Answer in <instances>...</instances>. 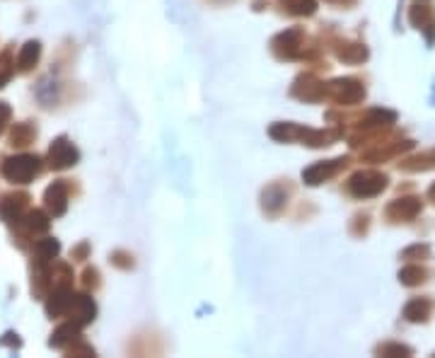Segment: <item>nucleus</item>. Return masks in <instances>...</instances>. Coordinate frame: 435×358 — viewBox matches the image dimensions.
<instances>
[{
	"label": "nucleus",
	"mask_w": 435,
	"mask_h": 358,
	"mask_svg": "<svg viewBox=\"0 0 435 358\" xmlns=\"http://www.w3.org/2000/svg\"><path fill=\"white\" fill-rule=\"evenodd\" d=\"M61 252V242L56 237H44V240H36L34 245V254H32V264H51L53 259Z\"/></svg>",
	"instance_id": "2eb2a0df"
},
{
	"label": "nucleus",
	"mask_w": 435,
	"mask_h": 358,
	"mask_svg": "<svg viewBox=\"0 0 435 358\" xmlns=\"http://www.w3.org/2000/svg\"><path fill=\"white\" fill-rule=\"evenodd\" d=\"M78 160H80V150L75 148V145L70 143L65 135H58V138L48 145L46 165L51 167V170H56V172L68 170V167L78 165Z\"/></svg>",
	"instance_id": "f03ea898"
},
{
	"label": "nucleus",
	"mask_w": 435,
	"mask_h": 358,
	"mask_svg": "<svg viewBox=\"0 0 435 358\" xmlns=\"http://www.w3.org/2000/svg\"><path fill=\"white\" fill-rule=\"evenodd\" d=\"M95 314H97L95 300H92L90 296H85V293H75L73 303H70L68 312H65V317L73 319V322L80 324V327H85V324H90L92 319H95Z\"/></svg>",
	"instance_id": "6e6552de"
},
{
	"label": "nucleus",
	"mask_w": 435,
	"mask_h": 358,
	"mask_svg": "<svg viewBox=\"0 0 435 358\" xmlns=\"http://www.w3.org/2000/svg\"><path fill=\"white\" fill-rule=\"evenodd\" d=\"M65 354L68 356H95V349H92V346H87V344H83V341H75L73 346H68V349H65Z\"/></svg>",
	"instance_id": "cd10ccee"
},
{
	"label": "nucleus",
	"mask_w": 435,
	"mask_h": 358,
	"mask_svg": "<svg viewBox=\"0 0 435 358\" xmlns=\"http://www.w3.org/2000/svg\"><path fill=\"white\" fill-rule=\"evenodd\" d=\"M428 254H431V247L428 245H413V247H409V249H404V254H401V257L404 259H411V257H428Z\"/></svg>",
	"instance_id": "7c9ffc66"
},
{
	"label": "nucleus",
	"mask_w": 435,
	"mask_h": 358,
	"mask_svg": "<svg viewBox=\"0 0 435 358\" xmlns=\"http://www.w3.org/2000/svg\"><path fill=\"white\" fill-rule=\"evenodd\" d=\"M286 204V194H283V189L279 184H274V187H269L264 192V208L269 211V213H279V208Z\"/></svg>",
	"instance_id": "aec40b11"
},
{
	"label": "nucleus",
	"mask_w": 435,
	"mask_h": 358,
	"mask_svg": "<svg viewBox=\"0 0 435 358\" xmlns=\"http://www.w3.org/2000/svg\"><path fill=\"white\" fill-rule=\"evenodd\" d=\"M36 135H39V131H36V126L32 121H20V124H13V128H10V145L18 150H25L29 148L32 143L36 140Z\"/></svg>",
	"instance_id": "9b49d317"
},
{
	"label": "nucleus",
	"mask_w": 435,
	"mask_h": 358,
	"mask_svg": "<svg viewBox=\"0 0 435 358\" xmlns=\"http://www.w3.org/2000/svg\"><path fill=\"white\" fill-rule=\"evenodd\" d=\"M297 133H300V128L293 126V124H276V126L271 128V135H274L276 140H290V138H297Z\"/></svg>",
	"instance_id": "b1692460"
},
{
	"label": "nucleus",
	"mask_w": 435,
	"mask_h": 358,
	"mask_svg": "<svg viewBox=\"0 0 435 358\" xmlns=\"http://www.w3.org/2000/svg\"><path fill=\"white\" fill-rule=\"evenodd\" d=\"M380 354H382V356H389V354H406V356H409L411 349H409V346L392 344V346H382V349H380Z\"/></svg>",
	"instance_id": "2f4dec72"
},
{
	"label": "nucleus",
	"mask_w": 435,
	"mask_h": 358,
	"mask_svg": "<svg viewBox=\"0 0 435 358\" xmlns=\"http://www.w3.org/2000/svg\"><path fill=\"white\" fill-rule=\"evenodd\" d=\"M87 257H90V242H80L78 247L70 249V259L73 262H85Z\"/></svg>",
	"instance_id": "c756f323"
},
{
	"label": "nucleus",
	"mask_w": 435,
	"mask_h": 358,
	"mask_svg": "<svg viewBox=\"0 0 435 358\" xmlns=\"http://www.w3.org/2000/svg\"><path fill=\"white\" fill-rule=\"evenodd\" d=\"M399 279H401V284H406V286L423 284V281H426V269H421V267H406V269L399 274Z\"/></svg>",
	"instance_id": "5701e85b"
},
{
	"label": "nucleus",
	"mask_w": 435,
	"mask_h": 358,
	"mask_svg": "<svg viewBox=\"0 0 435 358\" xmlns=\"http://www.w3.org/2000/svg\"><path fill=\"white\" fill-rule=\"evenodd\" d=\"M78 339H80V324H75L73 319H68V322H63L61 327L53 329L48 344H51L53 349H63L65 351L68 346H73Z\"/></svg>",
	"instance_id": "f8f14e48"
},
{
	"label": "nucleus",
	"mask_w": 435,
	"mask_h": 358,
	"mask_svg": "<svg viewBox=\"0 0 435 358\" xmlns=\"http://www.w3.org/2000/svg\"><path fill=\"white\" fill-rule=\"evenodd\" d=\"M51 218L53 216L48 213V211L44 208H32L27 211L25 216H22V220L15 227L20 230L18 235V245H22V240H32V237H41L48 232V227H51Z\"/></svg>",
	"instance_id": "7ed1b4c3"
},
{
	"label": "nucleus",
	"mask_w": 435,
	"mask_h": 358,
	"mask_svg": "<svg viewBox=\"0 0 435 358\" xmlns=\"http://www.w3.org/2000/svg\"><path fill=\"white\" fill-rule=\"evenodd\" d=\"M29 194L25 192H13V194H0V220H5L8 225H18L22 216L29 208Z\"/></svg>",
	"instance_id": "39448f33"
},
{
	"label": "nucleus",
	"mask_w": 435,
	"mask_h": 358,
	"mask_svg": "<svg viewBox=\"0 0 435 358\" xmlns=\"http://www.w3.org/2000/svg\"><path fill=\"white\" fill-rule=\"evenodd\" d=\"M329 95L334 97V102H339V105H356V102H361L363 97H366V88H363L358 80L346 78V80L331 83Z\"/></svg>",
	"instance_id": "0eeeda50"
},
{
	"label": "nucleus",
	"mask_w": 435,
	"mask_h": 358,
	"mask_svg": "<svg viewBox=\"0 0 435 358\" xmlns=\"http://www.w3.org/2000/svg\"><path fill=\"white\" fill-rule=\"evenodd\" d=\"M68 201H70V184L68 179H56L51 187H46L44 192V208L53 216V218H61V216L68 211Z\"/></svg>",
	"instance_id": "423d86ee"
},
{
	"label": "nucleus",
	"mask_w": 435,
	"mask_h": 358,
	"mask_svg": "<svg viewBox=\"0 0 435 358\" xmlns=\"http://www.w3.org/2000/svg\"><path fill=\"white\" fill-rule=\"evenodd\" d=\"M384 187H387V177L380 175V172H373V170L358 172V175H353L351 182H348V192L358 199L377 197Z\"/></svg>",
	"instance_id": "20e7f679"
},
{
	"label": "nucleus",
	"mask_w": 435,
	"mask_h": 358,
	"mask_svg": "<svg viewBox=\"0 0 435 358\" xmlns=\"http://www.w3.org/2000/svg\"><path fill=\"white\" fill-rule=\"evenodd\" d=\"M112 264L119 269H130L133 267V257L128 252H123V249H116V252H112Z\"/></svg>",
	"instance_id": "393cba45"
},
{
	"label": "nucleus",
	"mask_w": 435,
	"mask_h": 358,
	"mask_svg": "<svg viewBox=\"0 0 435 358\" xmlns=\"http://www.w3.org/2000/svg\"><path fill=\"white\" fill-rule=\"evenodd\" d=\"M39 58H41V44L39 41H27L18 53V70L20 73H29L39 63Z\"/></svg>",
	"instance_id": "dca6fc26"
},
{
	"label": "nucleus",
	"mask_w": 435,
	"mask_h": 358,
	"mask_svg": "<svg viewBox=\"0 0 435 358\" xmlns=\"http://www.w3.org/2000/svg\"><path fill=\"white\" fill-rule=\"evenodd\" d=\"M10 121H13V107H10L8 102H0V135L5 133Z\"/></svg>",
	"instance_id": "c85d7f7f"
},
{
	"label": "nucleus",
	"mask_w": 435,
	"mask_h": 358,
	"mask_svg": "<svg viewBox=\"0 0 435 358\" xmlns=\"http://www.w3.org/2000/svg\"><path fill=\"white\" fill-rule=\"evenodd\" d=\"M329 3H353V0H329Z\"/></svg>",
	"instance_id": "473e14b6"
},
{
	"label": "nucleus",
	"mask_w": 435,
	"mask_h": 358,
	"mask_svg": "<svg viewBox=\"0 0 435 358\" xmlns=\"http://www.w3.org/2000/svg\"><path fill=\"white\" fill-rule=\"evenodd\" d=\"M428 197H431V199H433V201H435V187L431 189V192H428Z\"/></svg>",
	"instance_id": "72a5a7b5"
},
{
	"label": "nucleus",
	"mask_w": 435,
	"mask_h": 358,
	"mask_svg": "<svg viewBox=\"0 0 435 358\" xmlns=\"http://www.w3.org/2000/svg\"><path fill=\"white\" fill-rule=\"evenodd\" d=\"M44 172V160L36 153H20L5 157L0 165V175L10 184H29Z\"/></svg>",
	"instance_id": "f257e3e1"
},
{
	"label": "nucleus",
	"mask_w": 435,
	"mask_h": 358,
	"mask_svg": "<svg viewBox=\"0 0 435 358\" xmlns=\"http://www.w3.org/2000/svg\"><path fill=\"white\" fill-rule=\"evenodd\" d=\"M73 286H58V289H51V293L46 296V314L51 319L65 317L70 303H73Z\"/></svg>",
	"instance_id": "1a4fd4ad"
},
{
	"label": "nucleus",
	"mask_w": 435,
	"mask_h": 358,
	"mask_svg": "<svg viewBox=\"0 0 435 358\" xmlns=\"http://www.w3.org/2000/svg\"><path fill=\"white\" fill-rule=\"evenodd\" d=\"M428 312H431V303H428L426 298H416V300H411L409 305H406L404 317L409 319V322H426Z\"/></svg>",
	"instance_id": "a211bd4d"
},
{
	"label": "nucleus",
	"mask_w": 435,
	"mask_h": 358,
	"mask_svg": "<svg viewBox=\"0 0 435 358\" xmlns=\"http://www.w3.org/2000/svg\"><path fill=\"white\" fill-rule=\"evenodd\" d=\"M290 8L295 15H312L314 10H317V3H314V0H295Z\"/></svg>",
	"instance_id": "bb28decb"
},
{
	"label": "nucleus",
	"mask_w": 435,
	"mask_h": 358,
	"mask_svg": "<svg viewBox=\"0 0 435 358\" xmlns=\"http://www.w3.org/2000/svg\"><path fill=\"white\" fill-rule=\"evenodd\" d=\"M421 211V204L416 199H399V201L387 206V218L389 220H409Z\"/></svg>",
	"instance_id": "f3484780"
},
{
	"label": "nucleus",
	"mask_w": 435,
	"mask_h": 358,
	"mask_svg": "<svg viewBox=\"0 0 435 358\" xmlns=\"http://www.w3.org/2000/svg\"><path fill=\"white\" fill-rule=\"evenodd\" d=\"M399 167H401V170H409V172L435 167V150H428V153H423V155H416V157H411V160L399 162Z\"/></svg>",
	"instance_id": "6ab92c4d"
},
{
	"label": "nucleus",
	"mask_w": 435,
	"mask_h": 358,
	"mask_svg": "<svg viewBox=\"0 0 435 358\" xmlns=\"http://www.w3.org/2000/svg\"><path fill=\"white\" fill-rule=\"evenodd\" d=\"M344 167H346L344 157H339V160H329V162H317V165H312L309 170L302 172V179L307 184H312V187H317V184L326 182V179L336 177L339 175V170H344Z\"/></svg>",
	"instance_id": "9d476101"
},
{
	"label": "nucleus",
	"mask_w": 435,
	"mask_h": 358,
	"mask_svg": "<svg viewBox=\"0 0 435 358\" xmlns=\"http://www.w3.org/2000/svg\"><path fill=\"white\" fill-rule=\"evenodd\" d=\"M293 95L300 97V100H307V102H317L326 95V88L322 83H317L312 75H304V78L297 80L295 88H293Z\"/></svg>",
	"instance_id": "4468645a"
},
{
	"label": "nucleus",
	"mask_w": 435,
	"mask_h": 358,
	"mask_svg": "<svg viewBox=\"0 0 435 358\" xmlns=\"http://www.w3.org/2000/svg\"><path fill=\"white\" fill-rule=\"evenodd\" d=\"M368 56V48L361 44H346L344 48H339V58L346 63H361L366 61Z\"/></svg>",
	"instance_id": "4be33fe9"
},
{
	"label": "nucleus",
	"mask_w": 435,
	"mask_h": 358,
	"mask_svg": "<svg viewBox=\"0 0 435 358\" xmlns=\"http://www.w3.org/2000/svg\"><path fill=\"white\" fill-rule=\"evenodd\" d=\"M300 29H288L279 34L274 39V51L281 58H295L297 56V46H300Z\"/></svg>",
	"instance_id": "ddd939ff"
},
{
	"label": "nucleus",
	"mask_w": 435,
	"mask_h": 358,
	"mask_svg": "<svg viewBox=\"0 0 435 358\" xmlns=\"http://www.w3.org/2000/svg\"><path fill=\"white\" fill-rule=\"evenodd\" d=\"M15 75V58H13V48H5L0 53V90L10 83V78Z\"/></svg>",
	"instance_id": "412c9836"
},
{
	"label": "nucleus",
	"mask_w": 435,
	"mask_h": 358,
	"mask_svg": "<svg viewBox=\"0 0 435 358\" xmlns=\"http://www.w3.org/2000/svg\"><path fill=\"white\" fill-rule=\"evenodd\" d=\"M83 286L87 291H95L97 286H100V271H97L95 267H87L85 271H83Z\"/></svg>",
	"instance_id": "a878e982"
}]
</instances>
